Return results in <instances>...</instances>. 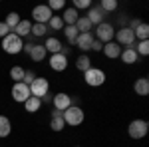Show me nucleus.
Instances as JSON below:
<instances>
[{"instance_id":"2eb2a0df","label":"nucleus","mask_w":149,"mask_h":147,"mask_svg":"<svg viewBox=\"0 0 149 147\" xmlns=\"http://www.w3.org/2000/svg\"><path fill=\"white\" fill-rule=\"evenodd\" d=\"M44 48H46V52H50V54H60V52H62V48H64V44L58 40L56 36H46Z\"/></svg>"},{"instance_id":"0eeeda50","label":"nucleus","mask_w":149,"mask_h":147,"mask_svg":"<svg viewBox=\"0 0 149 147\" xmlns=\"http://www.w3.org/2000/svg\"><path fill=\"white\" fill-rule=\"evenodd\" d=\"M115 44H119V46H133L135 44V36H133V30H129L127 26H121L117 32H115Z\"/></svg>"},{"instance_id":"b1692460","label":"nucleus","mask_w":149,"mask_h":147,"mask_svg":"<svg viewBox=\"0 0 149 147\" xmlns=\"http://www.w3.org/2000/svg\"><path fill=\"white\" fill-rule=\"evenodd\" d=\"M76 68L80 70V72H88V70L92 68V60L88 54H81V56L76 58Z\"/></svg>"},{"instance_id":"7ed1b4c3","label":"nucleus","mask_w":149,"mask_h":147,"mask_svg":"<svg viewBox=\"0 0 149 147\" xmlns=\"http://www.w3.org/2000/svg\"><path fill=\"white\" fill-rule=\"evenodd\" d=\"M22 38H18V36L14 34V32H10V34L6 36V38H2V50L6 52V54H20L22 52Z\"/></svg>"},{"instance_id":"bb28decb","label":"nucleus","mask_w":149,"mask_h":147,"mask_svg":"<svg viewBox=\"0 0 149 147\" xmlns=\"http://www.w3.org/2000/svg\"><path fill=\"white\" fill-rule=\"evenodd\" d=\"M64 34H66V40H68L70 44H76V40H78L80 32H78L76 26H64Z\"/></svg>"},{"instance_id":"cd10ccee","label":"nucleus","mask_w":149,"mask_h":147,"mask_svg":"<svg viewBox=\"0 0 149 147\" xmlns=\"http://www.w3.org/2000/svg\"><path fill=\"white\" fill-rule=\"evenodd\" d=\"M22 18H20V14L18 12H10V14H6V20H4V24L10 28V30H14L16 26H18V22H20Z\"/></svg>"},{"instance_id":"f704fd0d","label":"nucleus","mask_w":149,"mask_h":147,"mask_svg":"<svg viewBox=\"0 0 149 147\" xmlns=\"http://www.w3.org/2000/svg\"><path fill=\"white\" fill-rule=\"evenodd\" d=\"M72 8H76V10H84V8H92V2L90 0H74V6Z\"/></svg>"},{"instance_id":"e433bc0d","label":"nucleus","mask_w":149,"mask_h":147,"mask_svg":"<svg viewBox=\"0 0 149 147\" xmlns=\"http://www.w3.org/2000/svg\"><path fill=\"white\" fill-rule=\"evenodd\" d=\"M10 32H12V30L8 28V26H6V24H4V22H0V38H6V36L10 34Z\"/></svg>"},{"instance_id":"6ab92c4d","label":"nucleus","mask_w":149,"mask_h":147,"mask_svg":"<svg viewBox=\"0 0 149 147\" xmlns=\"http://www.w3.org/2000/svg\"><path fill=\"white\" fill-rule=\"evenodd\" d=\"M28 56L32 58V62H44L46 56H48V52H46V48H44V44H34L32 52H30Z\"/></svg>"},{"instance_id":"a19ab883","label":"nucleus","mask_w":149,"mask_h":147,"mask_svg":"<svg viewBox=\"0 0 149 147\" xmlns=\"http://www.w3.org/2000/svg\"><path fill=\"white\" fill-rule=\"evenodd\" d=\"M42 103H52V93L44 95V98H42Z\"/></svg>"},{"instance_id":"ea45409f","label":"nucleus","mask_w":149,"mask_h":147,"mask_svg":"<svg viewBox=\"0 0 149 147\" xmlns=\"http://www.w3.org/2000/svg\"><path fill=\"white\" fill-rule=\"evenodd\" d=\"M139 24H141V20H139V18H133V20L129 22V26H127V28H129V30H135Z\"/></svg>"},{"instance_id":"f03ea898","label":"nucleus","mask_w":149,"mask_h":147,"mask_svg":"<svg viewBox=\"0 0 149 147\" xmlns=\"http://www.w3.org/2000/svg\"><path fill=\"white\" fill-rule=\"evenodd\" d=\"M28 88H30V93H32L34 98L42 100L44 95L50 93V82H48V78H44V76H36V79Z\"/></svg>"},{"instance_id":"1a4fd4ad","label":"nucleus","mask_w":149,"mask_h":147,"mask_svg":"<svg viewBox=\"0 0 149 147\" xmlns=\"http://www.w3.org/2000/svg\"><path fill=\"white\" fill-rule=\"evenodd\" d=\"M54 16V12L48 8L46 4H40L32 10V18H34V24H48L50 18Z\"/></svg>"},{"instance_id":"a878e982","label":"nucleus","mask_w":149,"mask_h":147,"mask_svg":"<svg viewBox=\"0 0 149 147\" xmlns=\"http://www.w3.org/2000/svg\"><path fill=\"white\" fill-rule=\"evenodd\" d=\"M12 131V123L6 115H0V137H8Z\"/></svg>"},{"instance_id":"f3484780","label":"nucleus","mask_w":149,"mask_h":147,"mask_svg":"<svg viewBox=\"0 0 149 147\" xmlns=\"http://www.w3.org/2000/svg\"><path fill=\"white\" fill-rule=\"evenodd\" d=\"M12 32L18 36V38H26V36L32 34V22H30V20H20L18 26H16Z\"/></svg>"},{"instance_id":"4be33fe9","label":"nucleus","mask_w":149,"mask_h":147,"mask_svg":"<svg viewBox=\"0 0 149 147\" xmlns=\"http://www.w3.org/2000/svg\"><path fill=\"white\" fill-rule=\"evenodd\" d=\"M40 107H42V100H38V98H34V95H30V98L24 102V109H26L28 113H36Z\"/></svg>"},{"instance_id":"5701e85b","label":"nucleus","mask_w":149,"mask_h":147,"mask_svg":"<svg viewBox=\"0 0 149 147\" xmlns=\"http://www.w3.org/2000/svg\"><path fill=\"white\" fill-rule=\"evenodd\" d=\"M74 26H76V28H78V32H80V34H86V32H92V22H90V20H88V16H80V18H78V22L74 24Z\"/></svg>"},{"instance_id":"9b49d317","label":"nucleus","mask_w":149,"mask_h":147,"mask_svg":"<svg viewBox=\"0 0 149 147\" xmlns=\"http://www.w3.org/2000/svg\"><path fill=\"white\" fill-rule=\"evenodd\" d=\"M50 68L54 72H64L68 68V56L64 54H52L50 56Z\"/></svg>"},{"instance_id":"423d86ee","label":"nucleus","mask_w":149,"mask_h":147,"mask_svg":"<svg viewBox=\"0 0 149 147\" xmlns=\"http://www.w3.org/2000/svg\"><path fill=\"white\" fill-rule=\"evenodd\" d=\"M113 36H115V30L113 26L109 22H102L100 26H95V40H100L102 44H107V42H113Z\"/></svg>"},{"instance_id":"20e7f679","label":"nucleus","mask_w":149,"mask_h":147,"mask_svg":"<svg viewBox=\"0 0 149 147\" xmlns=\"http://www.w3.org/2000/svg\"><path fill=\"white\" fill-rule=\"evenodd\" d=\"M149 131V123L145 119H133L131 123L127 125V133L131 139H143Z\"/></svg>"},{"instance_id":"393cba45","label":"nucleus","mask_w":149,"mask_h":147,"mask_svg":"<svg viewBox=\"0 0 149 147\" xmlns=\"http://www.w3.org/2000/svg\"><path fill=\"white\" fill-rule=\"evenodd\" d=\"M133 36H135V40H139V42H141V40H147L149 38V26L145 22H141L137 28L133 30Z\"/></svg>"},{"instance_id":"c85d7f7f","label":"nucleus","mask_w":149,"mask_h":147,"mask_svg":"<svg viewBox=\"0 0 149 147\" xmlns=\"http://www.w3.org/2000/svg\"><path fill=\"white\" fill-rule=\"evenodd\" d=\"M24 72H26V70H24L22 66H14V68H10V79H14V84L22 82L24 79Z\"/></svg>"},{"instance_id":"f8f14e48","label":"nucleus","mask_w":149,"mask_h":147,"mask_svg":"<svg viewBox=\"0 0 149 147\" xmlns=\"http://www.w3.org/2000/svg\"><path fill=\"white\" fill-rule=\"evenodd\" d=\"M105 16H107V14H105L100 6H92L90 12H88V20L92 22V26H100L102 22H105V20H103Z\"/></svg>"},{"instance_id":"a211bd4d","label":"nucleus","mask_w":149,"mask_h":147,"mask_svg":"<svg viewBox=\"0 0 149 147\" xmlns=\"http://www.w3.org/2000/svg\"><path fill=\"white\" fill-rule=\"evenodd\" d=\"M119 58H121V62L123 64H135L137 62V52H135V46H129V48H123L121 50V54H119Z\"/></svg>"},{"instance_id":"ddd939ff","label":"nucleus","mask_w":149,"mask_h":147,"mask_svg":"<svg viewBox=\"0 0 149 147\" xmlns=\"http://www.w3.org/2000/svg\"><path fill=\"white\" fill-rule=\"evenodd\" d=\"M95 40L93 38V32H86V34H80L78 36V40H76V46L80 48L81 52H90V48H92V42Z\"/></svg>"},{"instance_id":"2f4dec72","label":"nucleus","mask_w":149,"mask_h":147,"mask_svg":"<svg viewBox=\"0 0 149 147\" xmlns=\"http://www.w3.org/2000/svg\"><path fill=\"white\" fill-rule=\"evenodd\" d=\"M100 8H102L105 14H107V12H115L117 10V2H115V0H102Z\"/></svg>"},{"instance_id":"c756f323","label":"nucleus","mask_w":149,"mask_h":147,"mask_svg":"<svg viewBox=\"0 0 149 147\" xmlns=\"http://www.w3.org/2000/svg\"><path fill=\"white\" fill-rule=\"evenodd\" d=\"M48 32H50L48 24H32V36L42 38V36H48Z\"/></svg>"},{"instance_id":"72a5a7b5","label":"nucleus","mask_w":149,"mask_h":147,"mask_svg":"<svg viewBox=\"0 0 149 147\" xmlns=\"http://www.w3.org/2000/svg\"><path fill=\"white\" fill-rule=\"evenodd\" d=\"M46 6H48L52 12H54V10H62V8L66 6V0H50Z\"/></svg>"},{"instance_id":"39448f33","label":"nucleus","mask_w":149,"mask_h":147,"mask_svg":"<svg viewBox=\"0 0 149 147\" xmlns=\"http://www.w3.org/2000/svg\"><path fill=\"white\" fill-rule=\"evenodd\" d=\"M84 79H86L88 86H92V88H100V86L105 84V72L92 66L88 72H84Z\"/></svg>"},{"instance_id":"6e6552de","label":"nucleus","mask_w":149,"mask_h":147,"mask_svg":"<svg viewBox=\"0 0 149 147\" xmlns=\"http://www.w3.org/2000/svg\"><path fill=\"white\" fill-rule=\"evenodd\" d=\"M52 105H54L56 111H66L72 105V95H68L66 91H58L52 95Z\"/></svg>"},{"instance_id":"9d476101","label":"nucleus","mask_w":149,"mask_h":147,"mask_svg":"<svg viewBox=\"0 0 149 147\" xmlns=\"http://www.w3.org/2000/svg\"><path fill=\"white\" fill-rule=\"evenodd\" d=\"M30 95H32V93H30V88H28L24 82H18V84L12 86V98H14V102L24 103Z\"/></svg>"},{"instance_id":"dca6fc26","label":"nucleus","mask_w":149,"mask_h":147,"mask_svg":"<svg viewBox=\"0 0 149 147\" xmlns=\"http://www.w3.org/2000/svg\"><path fill=\"white\" fill-rule=\"evenodd\" d=\"M102 52L105 54V58H109V60H115V58H119V54H121V46L115 44V42H107V44H103Z\"/></svg>"},{"instance_id":"4468645a","label":"nucleus","mask_w":149,"mask_h":147,"mask_svg":"<svg viewBox=\"0 0 149 147\" xmlns=\"http://www.w3.org/2000/svg\"><path fill=\"white\" fill-rule=\"evenodd\" d=\"M66 127V121H64V117H62V111H54L50 113V129L52 131H62Z\"/></svg>"},{"instance_id":"412c9836","label":"nucleus","mask_w":149,"mask_h":147,"mask_svg":"<svg viewBox=\"0 0 149 147\" xmlns=\"http://www.w3.org/2000/svg\"><path fill=\"white\" fill-rule=\"evenodd\" d=\"M133 91L137 93V95H147L149 93V79L143 76V78H139L135 84H133Z\"/></svg>"},{"instance_id":"7c9ffc66","label":"nucleus","mask_w":149,"mask_h":147,"mask_svg":"<svg viewBox=\"0 0 149 147\" xmlns=\"http://www.w3.org/2000/svg\"><path fill=\"white\" fill-rule=\"evenodd\" d=\"M64 26H66V24H64V20H62V16H52V18H50V22H48V28H50V30H64Z\"/></svg>"},{"instance_id":"aec40b11","label":"nucleus","mask_w":149,"mask_h":147,"mask_svg":"<svg viewBox=\"0 0 149 147\" xmlns=\"http://www.w3.org/2000/svg\"><path fill=\"white\" fill-rule=\"evenodd\" d=\"M78 18H80V14H78V10L76 8H66L64 10V14H62V20H64V24L66 26H74V24L78 22Z\"/></svg>"},{"instance_id":"c9c22d12","label":"nucleus","mask_w":149,"mask_h":147,"mask_svg":"<svg viewBox=\"0 0 149 147\" xmlns=\"http://www.w3.org/2000/svg\"><path fill=\"white\" fill-rule=\"evenodd\" d=\"M34 79H36V74L32 72V70H26V72H24V79H22V82L26 84V86H30Z\"/></svg>"},{"instance_id":"4c0bfd02","label":"nucleus","mask_w":149,"mask_h":147,"mask_svg":"<svg viewBox=\"0 0 149 147\" xmlns=\"http://www.w3.org/2000/svg\"><path fill=\"white\" fill-rule=\"evenodd\" d=\"M102 48H103V44L100 42V40H93V42H92V48H90V50H92V52H102Z\"/></svg>"},{"instance_id":"f257e3e1","label":"nucleus","mask_w":149,"mask_h":147,"mask_svg":"<svg viewBox=\"0 0 149 147\" xmlns=\"http://www.w3.org/2000/svg\"><path fill=\"white\" fill-rule=\"evenodd\" d=\"M62 117H64L66 125H72V127H76V125H81V123H84V117H86V113H84V109H81L80 105H70L66 111H62Z\"/></svg>"},{"instance_id":"473e14b6","label":"nucleus","mask_w":149,"mask_h":147,"mask_svg":"<svg viewBox=\"0 0 149 147\" xmlns=\"http://www.w3.org/2000/svg\"><path fill=\"white\" fill-rule=\"evenodd\" d=\"M135 52H137V56H147L149 54V40H141V42H137Z\"/></svg>"},{"instance_id":"58836bf2","label":"nucleus","mask_w":149,"mask_h":147,"mask_svg":"<svg viewBox=\"0 0 149 147\" xmlns=\"http://www.w3.org/2000/svg\"><path fill=\"white\" fill-rule=\"evenodd\" d=\"M32 48H34V42H30V40H28V42H26V44L22 46V52L30 54V52H32Z\"/></svg>"}]
</instances>
